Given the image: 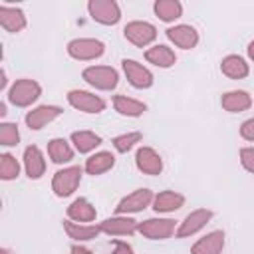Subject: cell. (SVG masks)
<instances>
[{"label": "cell", "mask_w": 254, "mask_h": 254, "mask_svg": "<svg viewBox=\"0 0 254 254\" xmlns=\"http://www.w3.org/2000/svg\"><path fill=\"white\" fill-rule=\"evenodd\" d=\"M222 105H224L226 109H230V111H236V109L248 107V105H250V99H248V95L242 93V91H238V93H228V95L222 99Z\"/></svg>", "instance_id": "ffe728a7"}, {"label": "cell", "mask_w": 254, "mask_h": 254, "mask_svg": "<svg viewBox=\"0 0 254 254\" xmlns=\"http://www.w3.org/2000/svg\"><path fill=\"white\" fill-rule=\"evenodd\" d=\"M137 139H139L137 133H131V135H125V137H117L115 139V147H117V151H127Z\"/></svg>", "instance_id": "1f68e13d"}, {"label": "cell", "mask_w": 254, "mask_h": 254, "mask_svg": "<svg viewBox=\"0 0 254 254\" xmlns=\"http://www.w3.org/2000/svg\"><path fill=\"white\" fill-rule=\"evenodd\" d=\"M250 56H252V58H254V42H252V44H250Z\"/></svg>", "instance_id": "8d00e7d4"}, {"label": "cell", "mask_w": 254, "mask_h": 254, "mask_svg": "<svg viewBox=\"0 0 254 254\" xmlns=\"http://www.w3.org/2000/svg\"><path fill=\"white\" fill-rule=\"evenodd\" d=\"M111 165H113V157L109 153H99V155H95L87 161V171L91 175H95V173H101V171L109 169Z\"/></svg>", "instance_id": "d6986e66"}, {"label": "cell", "mask_w": 254, "mask_h": 254, "mask_svg": "<svg viewBox=\"0 0 254 254\" xmlns=\"http://www.w3.org/2000/svg\"><path fill=\"white\" fill-rule=\"evenodd\" d=\"M115 254H131V248H129V246H125V244H117Z\"/></svg>", "instance_id": "e575fe53"}, {"label": "cell", "mask_w": 254, "mask_h": 254, "mask_svg": "<svg viewBox=\"0 0 254 254\" xmlns=\"http://www.w3.org/2000/svg\"><path fill=\"white\" fill-rule=\"evenodd\" d=\"M38 93H40V87H38L34 81L24 79V81H18V83L12 87L10 99H12L14 103H18V105H28L30 101H34V99L38 97Z\"/></svg>", "instance_id": "6da1fadb"}, {"label": "cell", "mask_w": 254, "mask_h": 254, "mask_svg": "<svg viewBox=\"0 0 254 254\" xmlns=\"http://www.w3.org/2000/svg\"><path fill=\"white\" fill-rule=\"evenodd\" d=\"M242 163H244L250 171H254V149H244V151H242Z\"/></svg>", "instance_id": "d6a6232c"}, {"label": "cell", "mask_w": 254, "mask_h": 254, "mask_svg": "<svg viewBox=\"0 0 254 254\" xmlns=\"http://www.w3.org/2000/svg\"><path fill=\"white\" fill-rule=\"evenodd\" d=\"M83 75L89 83H93L97 87H103V89L113 87L115 81H117V73L109 67H89V69H85Z\"/></svg>", "instance_id": "7a4b0ae2"}, {"label": "cell", "mask_w": 254, "mask_h": 254, "mask_svg": "<svg viewBox=\"0 0 254 254\" xmlns=\"http://www.w3.org/2000/svg\"><path fill=\"white\" fill-rule=\"evenodd\" d=\"M242 135H244L246 139H254V119L244 123V127H242Z\"/></svg>", "instance_id": "836d02e7"}, {"label": "cell", "mask_w": 254, "mask_h": 254, "mask_svg": "<svg viewBox=\"0 0 254 254\" xmlns=\"http://www.w3.org/2000/svg\"><path fill=\"white\" fill-rule=\"evenodd\" d=\"M222 248V234L220 232H214L210 236H206L204 240H200L196 246H194V254H218V250Z\"/></svg>", "instance_id": "4fadbf2b"}, {"label": "cell", "mask_w": 254, "mask_h": 254, "mask_svg": "<svg viewBox=\"0 0 254 254\" xmlns=\"http://www.w3.org/2000/svg\"><path fill=\"white\" fill-rule=\"evenodd\" d=\"M73 254H89V252L83 250V248H73Z\"/></svg>", "instance_id": "d590c367"}, {"label": "cell", "mask_w": 254, "mask_h": 254, "mask_svg": "<svg viewBox=\"0 0 254 254\" xmlns=\"http://www.w3.org/2000/svg\"><path fill=\"white\" fill-rule=\"evenodd\" d=\"M89 10L93 12V16L99 22H105V24L117 22V18H119V10H117V6L113 2H91Z\"/></svg>", "instance_id": "8992f818"}, {"label": "cell", "mask_w": 254, "mask_h": 254, "mask_svg": "<svg viewBox=\"0 0 254 254\" xmlns=\"http://www.w3.org/2000/svg\"><path fill=\"white\" fill-rule=\"evenodd\" d=\"M103 230H107V232H131L133 228H135V224H133V220H107V222H103V226H101Z\"/></svg>", "instance_id": "83f0119b"}, {"label": "cell", "mask_w": 254, "mask_h": 254, "mask_svg": "<svg viewBox=\"0 0 254 254\" xmlns=\"http://www.w3.org/2000/svg\"><path fill=\"white\" fill-rule=\"evenodd\" d=\"M137 161H139V167L145 171V173H159L161 171V159L151 151V149H141L137 153Z\"/></svg>", "instance_id": "7c38bea8"}, {"label": "cell", "mask_w": 254, "mask_h": 254, "mask_svg": "<svg viewBox=\"0 0 254 254\" xmlns=\"http://www.w3.org/2000/svg\"><path fill=\"white\" fill-rule=\"evenodd\" d=\"M155 10H157V14H159L163 20H173V18L179 16L181 6H179V2H157Z\"/></svg>", "instance_id": "4316f807"}, {"label": "cell", "mask_w": 254, "mask_h": 254, "mask_svg": "<svg viewBox=\"0 0 254 254\" xmlns=\"http://www.w3.org/2000/svg\"><path fill=\"white\" fill-rule=\"evenodd\" d=\"M222 71L228 73L230 77H240V75H246L248 69L240 58H226L222 64Z\"/></svg>", "instance_id": "603a6c76"}, {"label": "cell", "mask_w": 254, "mask_h": 254, "mask_svg": "<svg viewBox=\"0 0 254 254\" xmlns=\"http://www.w3.org/2000/svg\"><path fill=\"white\" fill-rule=\"evenodd\" d=\"M181 202H183V196H179L175 192H163L157 196L155 208L157 210H171V208H179Z\"/></svg>", "instance_id": "7402d4cb"}, {"label": "cell", "mask_w": 254, "mask_h": 254, "mask_svg": "<svg viewBox=\"0 0 254 254\" xmlns=\"http://www.w3.org/2000/svg\"><path fill=\"white\" fill-rule=\"evenodd\" d=\"M65 228H67V232H69L73 238H89V236L97 234V228H93V226L83 228V226H73L71 222H65Z\"/></svg>", "instance_id": "f546056e"}, {"label": "cell", "mask_w": 254, "mask_h": 254, "mask_svg": "<svg viewBox=\"0 0 254 254\" xmlns=\"http://www.w3.org/2000/svg\"><path fill=\"white\" fill-rule=\"evenodd\" d=\"M50 155H52V159H54L56 163H62V161L71 159V149L65 145V141L56 139V141L50 143Z\"/></svg>", "instance_id": "44dd1931"}, {"label": "cell", "mask_w": 254, "mask_h": 254, "mask_svg": "<svg viewBox=\"0 0 254 254\" xmlns=\"http://www.w3.org/2000/svg\"><path fill=\"white\" fill-rule=\"evenodd\" d=\"M115 107L121 111V113H129V115H139L145 105L139 103V101H133V99H127V97H115Z\"/></svg>", "instance_id": "cb8c5ba5"}, {"label": "cell", "mask_w": 254, "mask_h": 254, "mask_svg": "<svg viewBox=\"0 0 254 254\" xmlns=\"http://www.w3.org/2000/svg\"><path fill=\"white\" fill-rule=\"evenodd\" d=\"M147 58L151 60V62H155V64H159V65H171L173 62H175V56H173V52L169 50V48H165V46H159V48H153V50H149L147 52Z\"/></svg>", "instance_id": "ac0fdd59"}, {"label": "cell", "mask_w": 254, "mask_h": 254, "mask_svg": "<svg viewBox=\"0 0 254 254\" xmlns=\"http://www.w3.org/2000/svg\"><path fill=\"white\" fill-rule=\"evenodd\" d=\"M125 36L135 42L137 46H143L147 42H151L155 38V28L151 24H143V22H133L125 28Z\"/></svg>", "instance_id": "277c9868"}, {"label": "cell", "mask_w": 254, "mask_h": 254, "mask_svg": "<svg viewBox=\"0 0 254 254\" xmlns=\"http://www.w3.org/2000/svg\"><path fill=\"white\" fill-rule=\"evenodd\" d=\"M69 101L75 107L83 109V111H99V109H103V101L99 97H95V95L85 93V91H71L69 93Z\"/></svg>", "instance_id": "ba28073f"}, {"label": "cell", "mask_w": 254, "mask_h": 254, "mask_svg": "<svg viewBox=\"0 0 254 254\" xmlns=\"http://www.w3.org/2000/svg\"><path fill=\"white\" fill-rule=\"evenodd\" d=\"M151 200V192L149 190H137L135 194H131L129 198H125V200H121V204L117 206V210H139V208H143L147 202Z\"/></svg>", "instance_id": "5bb4252c"}, {"label": "cell", "mask_w": 254, "mask_h": 254, "mask_svg": "<svg viewBox=\"0 0 254 254\" xmlns=\"http://www.w3.org/2000/svg\"><path fill=\"white\" fill-rule=\"evenodd\" d=\"M0 141H2L4 145L16 143V141H18V131H16V127L10 125V123L2 125V129H0Z\"/></svg>", "instance_id": "4dcf8cb0"}, {"label": "cell", "mask_w": 254, "mask_h": 254, "mask_svg": "<svg viewBox=\"0 0 254 254\" xmlns=\"http://www.w3.org/2000/svg\"><path fill=\"white\" fill-rule=\"evenodd\" d=\"M58 113H60V109H58V107H40V109L32 111V113L26 117V121H28V125H30L32 129H40L46 121L54 119Z\"/></svg>", "instance_id": "8fae6325"}, {"label": "cell", "mask_w": 254, "mask_h": 254, "mask_svg": "<svg viewBox=\"0 0 254 254\" xmlns=\"http://www.w3.org/2000/svg\"><path fill=\"white\" fill-rule=\"evenodd\" d=\"M123 65H125V73L129 75V79H131L133 85H137V87H147V85H151V73H149L143 65L135 64V62H129V60H125Z\"/></svg>", "instance_id": "52a82bcc"}, {"label": "cell", "mask_w": 254, "mask_h": 254, "mask_svg": "<svg viewBox=\"0 0 254 254\" xmlns=\"http://www.w3.org/2000/svg\"><path fill=\"white\" fill-rule=\"evenodd\" d=\"M0 173L4 179H12L18 175V163L10 157V155H4L2 157V163H0Z\"/></svg>", "instance_id": "f1b7e54d"}, {"label": "cell", "mask_w": 254, "mask_h": 254, "mask_svg": "<svg viewBox=\"0 0 254 254\" xmlns=\"http://www.w3.org/2000/svg\"><path fill=\"white\" fill-rule=\"evenodd\" d=\"M73 141H75V145H77L79 151H89V149H93L99 143V137L93 135V133L81 131V133H73Z\"/></svg>", "instance_id": "484cf974"}, {"label": "cell", "mask_w": 254, "mask_h": 254, "mask_svg": "<svg viewBox=\"0 0 254 254\" xmlns=\"http://www.w3.org/2000/svg\"><path fill=\"white\" fill-rule=\"evenodd\" d=\"M169 38H171L175 44H179L181 48H190V46H194V42H196V34H194V30L189 28V26L171 28V30H169Z\"/></svg>", "instance_id": "30bf717a"}, {"label": "cell", "mask_w": 254, "mask_h": 254, "mask_svg": "<svg viewBox=\"0 0 254 254\" xmlns=\"http://www.w3.org/2000/svg\"><path fill=\"white\" fill-rule=\"evenodd\" d=\"M208 216H210V212H206V210H198V212H194V214H190L189 218H187V222H185V226L181 228V236H185V234H189V232H194V230H198L206 220H208Z\"/></svg>", "instance_id": "e0dca14e"}, {"label": "cell", "mask_w": 254, "mask_h": 254, "mask_svg": "<svg viewBox=\"0 0 254 254\" xmlns=\"http://www.w3.org/2000/svg\"><path fill=\"white\" fill-rule=\"evenodd\" d=\"M79 175H81V171H79L77 167L67 169V171H60V173L56 175V179H54V189H56V192H58V194H69V192L75 189V185H77V181H79Z\"/></svg>", "instance_id": "3957f363"}, {"label": "cell", "mask_w": 254, "mask_h": 254, "mask_svg": "<svg viewBox=\"0 0 254 254\" xmlns=\"http://www.w3.org/2000/svg\"><path fill=\"white\" fill-rule=\"evenodd\" d=\"M103 52V46L95 40H77L69 44V54L75 58H93Z\"/></svg>", "instance_id": "5b68a950"}, {"label": "cell", "mask_w": 254, "mask_h": 254, "mask_svg": "<svg viewBox=\"0 0 254 254\" xmlns=\"http://www.w3.org/2000/svg\"><path fill=\"white\" fill-rule=\"evenodd\" d=\"M139 230L151 238H163L173 230V220H149V222L141 224Z\"/></svg>", "instance_id": "9c48e42d"}, {"label": "cell", "mask_w": 254, "mask_h": 254, "mask_svg": "<svg viewBox=\"0 0 254 254\" xmlns=\"http://www.w3.org/2000/svg\"><path fill=\"white\" fill-rule=\"evenodd\" d=\"M69 214L73 216V218H79V220H91L93 218V208L85 202V200H75L71 206H69Z\"/></svg>", "instance_id": "d4e9b609"}, {"label": "cell", "mask_w": 254, "mask_h": 254, "mask_svg": "<svg viewBox=\"0 0 254 254\" xmlns=\"http://www.w3.org/2000/svg\"><path fill=\"white\" fill-rule=\"evenodd\" d=\"M26 167H28V173L30 177H40L42 171H44V161H42V155L36 147H30L26 151Z\"/></svg>", "instance_id": "2e32d148"}, {"label": "cell", "mask_w": 254, "mask_h": 254, "mask_svg": "<svg viewBox=\"0 0 254 254\" xmlns=\"http://www.w3.org/2000/svg\"><path fill=\"white\" fill-rule=\"evenodd\" d=\"M0 22H2L4 28L12 30V32H16V30H20V28L24 26L22 12H18V10H8V8H2V10H0Z\"/></svg>", "instance_id": "9a60e30c"}]
</instances>
